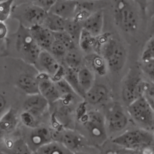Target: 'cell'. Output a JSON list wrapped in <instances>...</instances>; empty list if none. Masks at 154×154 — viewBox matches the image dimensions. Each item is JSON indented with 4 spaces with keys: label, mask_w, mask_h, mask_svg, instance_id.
<instances>
[{
    "label": "cell",
    "mask_w": 154,
    "mask_h": 154,
    "mask_svg": "<svg viewBox=\"0 0 154 154\" xmlns=\"http://www.w3.org/2000/svg\"><path fill=\"white\" fill-rule=\"evenodd\" d=\"M94 53L105 60L108 68L114 72L120 71L124 67L127 53L123 45L109 33H105L96 37Z\"/></svg>",
    "instance_id": "6da1fadb"
},
{
    "label": "cell",
    "mask_w": 154,
    "mask_h": 154,
    "mask_svg": "<svg viewBox=\"0 0 154 154\" xmlns=\"http://www.w3.org/2000/svg\"><path fill=\"white\" fill-rule=\"evenodd\" d=\"M113 17L116 25L125 33H134L138 28L139 14L132 1H115L113 5Z\"/></svg>",
    "instance_id": "7a4b0ae2"
},
{
    "label": "cell",
    "mask_w": 154,
    "mask_h": 154,
    "mask_svg": "<svg viewBox=\"0 0 154 154\" xmlns=\"http://www.w3.org/2000/svg\"><path fill=\"white\" fill-rule=\"evenodd\" d=\"M112 143L129 150L145 149L154 144V136L148 130L132 129L115 137Z\"/></svg>",
    "instance_id": "3957f363"
},
{
    "label": "cell",
    "mask_w": 154,
    "mask_h": 154,
    "mask_svg": "<svg viewBox=\"0 0 154 154\" xmlns=\"http://www.w3.org/2000/svg\"><path fill=\"white\" fill-rule=\"evenodd\" d=\"M15 47L19 57L24 62L34 65L42 49L32 37L29 29L19 25L16 33Z\"/></svg>",
    "instance_id": "277c9868"
},
{
    "label": "cell",
    "mask_w": 154,
    "mask_h": 154,
    "mask_svg": "<svg viewBox=\"0 0 154 154\" xmlns=\"http://www.w3.org/2000/svg\"><path fill=\"white\" fill-rule=\"evenodd\" d=\"M78 120L97 144H101L106 141L107 133L105 121L104 116L100 112L95 110L87 111L78 118Z\"/></svg>",
    "instance_id": "5b68a950"
},
{
    "label": "cell",
    "mask_w": 154,
    "mask_h": 154,
    "mask_svg": "<svg viewBox=\"0 0 154 154\" xmlns=\"http://www.w3.org/2000/svg\"><path fill=\"white\" fill-rule=\"evenodd\" d=\"M11 13L13 17L19 21V25L28 29L35 25H42L48 13L31 2L16 6L12 9Z\"/></svg>",
    "instance_id": "8992f818"
},
{
    "label": "cell",
    "mask_w": 154,
    "mask_h": 154,
    "mask_svg": "<svg viewBox=\"0 0 154 154\" xmlns=\"http://www.w3.org/2000/svg\"><path fill=\"white\" fill-rule=\"evenodd\" d=\"M132 119L143 129L154 127V111L144 97H140L127 106Z\"/></svg>",
    "instance_id": "52a82bcc"
},
{
    "label": "cell",
    "mask_w": 154,
    "mask_h": 154,
    "mask_svg": "<svg viewBox=\"0 0 154 154\" xmlns=\"http://www.w3.org/2000/svg\"><path fill=\"white\" fill-rule=\"evenodd\" d=\"M150 83L144 81L140 75L134 74L128 75L122 87V98L128 106L137 98L143 97Z\"/></svg>",
    "instance_id": "ba28073f"
},
{
    "label": "cell",
    "mask_w": 154,
    "mask_h": 154,
    "mask_svg": "<svg viewBox=\"0 0 154 154\" xmlns=\"http://www.w3.org/2000/svg\"><path fill=\"white\" fill-rule=\"evenodd\" d=\"M34 66L38 71L46 74L55 80L63 78L65 68L62 66L49 51L43 50L40 51Z\"/></svg>",
    "instance_id": "9c48e42d"
},
{
    "label": "cell",
    "mask_w": 154,
    "mask_h": 154,
    "mask_svg": "<svg viewBox=\"0 0 154 154\" xmlns=\"http://www.w3.org/2000/svg\"><path fill=\"white\" fill-rule=\"evenodd\" d=\"M104 118L106 129L111 132H118L128 124V117L124 108L119 102H113L106 109Z\"/></svg>",
    "instance_id": "30bf717a"
},
{
    "label": "cell",
    "mask_w": 154,
    "mask_h": 154,
    "mask_svg": "<svg viewBox=\"0 0 154 154\" xmlns=\"http://www.w3.org/2000/svg\"><path fill=\"white\" fill-rule=\"evenodd\" d=\"M52 131L53 141H58L73 153L85 146L86 140L80 134L72 130Z\"/></svg>",
    "instance_id": "8fae6325"
},
{
    "label": "cell",
    "mask_w": 154,
    "mask_h": 154,
    "mask_svg": "<svg viewBox=\"0 0 154 154\" xmlns=\"http://www.w3.org/2000/svg\"><path fill=\"white\" fill-rule=\"evenodd\" d=\"M39 94H41L49 104L60 100V96L57 89L55 82L49 75L38 72L36 75Z\"/></svg>",
    "instance_id": "7c38bea8"
},
{
    "label": "cell",
    "mask_w": 154,
    "mask_h": 154,
    "mask_svg": "<svg viewBox=\"0 0 154 154\" xmlns=\"http://www.w3.org/2000/svg\"><path fill=\"white\" fill-rule=\"evenodd\" d=\"M29 133L25 141L32 152H35L39 148L53 141L52 131L48 127L38 126Z\"/></svg>",
    "instance_id": "4fadbf2b"
},
{
    "label": "cell",
    "mask_w": 154,
    "mask_h": 154,
    "mask_svg": "<svg viewBox=\"0 0 154 154\" xmlns=\"http://www.w3.org/2000/svg\"><path fill=\"white\" fill-rule=\"evenodd\" d=\"M49 105L48 101L38 93L28 95L23 101V109L38 118L48 109Z\"/></svg>",
    "instance_id": "5bb4252c"
},
{
    "label": "cell",
    "mask_w": 154,
    "mask_h": 154,
    "mask_svg": "<svg viewBox=\"0 0 154 154\" xmlns=\"http://www.w3.org/2000/svg\"><path fill=\"white\" fill-rule=\"evenodd\" d=\"M104 14L102 10L93 11L81 22L82 28L91 36L97 37L102 34Z\"/></svg>",
    "instance_id": "9a60e30c"
},
{
    "label": "cell",
    "mask_w": 154,
    "mask_h": 154,
    "mask_svg": "<svg viewBox=\"0 0 154 154\" xmlns=\"http://www.w3.org/2000/svg\"><path fill=\"white\" fill-rule=\"evenodd\" d=\"M29 31L40 48L48 51L55 40L54 33L42 25H35L29 28Z\"/></svg>",
    "instance_id": "2e32d148"
},
{
    "label": "cell",
    "mask_w": 154,
    "mask_h": 154,
    "mask_svg": "<svg viewBox=\"0 0 154 154\" xmlns=\"http://www.w3.org/2000/svg\"><path fill=\"white\" fill-rule=\"evenodd\" d=\"M76 6L77 1L58 0L55 1L49 13L57 15L64 20L73 19Z\"/></svg>",
    "instance_id": "e0dca14e"
},
{
    "label": "cell",
    "mask_w": 154,
    "mask_h": 154,
    "mask_svg": "<svg viewBox=\"0 0 154 154\" xmlns=\"http://www.w3.org/2000/svg\"><path fill=\"white\" fill-rule=\"evenodd\" d=\"M109 90L106 86L103 84H94V85L85 93L84 100L91 104H100L106 100Z\"/></svg>",
    "instance_id": "ac0fdd59"
},
{
    "label": "cell",
    "mask_w": 154,
    "mask_h": 154,
    "mask_svg": "<svg viewBox=\"0 0 154 154\" xmlns=\"http://www.w3.org/2000/svg\"><path fill=\"white\" fill-rule=\"evenodd\" d=\"M18 123L16 111L10 108L0 118V138L13 132Z\"/></svg>",
    "instance_id": "d6986e66"
},
{
    "label": "cell",
    "mask_w": 154,
    "mask_h": 154,
    "mask_svg": "<svg viewBox=\"0 0 154 154\" xmlns=\"http://www.w3.org/2000/svg\"><path fill=\"white\" fill-rule=\"evenodd\" d=\"M16 85L27 95L39 93L36 75L34 76L28 73L22 74L17 78Z\"/></svg>",
    "instance_id": "ffe728a7"
},
{
    "label": "cell",
    "mask_w": 154,
    "mask_h": 154,
    "mask_svg": "<svg viewBox=\"0 0 154 154\" xmlns=\"http://www.w3.org/2000/svg\"><path fill=\"white\" fill-rule=\"evenodd\" d=\"M85 65L91 69L94 74L102 76L107 71V65L103 59L98 54L93 53L87 54L84 57Z\"/></svg>",
    "instance_id": "44dd1931"
},
{
    "label": "cell",
    "mask_w": 154,
    "mask_h": 154,
    "mask_svg": "<svg viewBox=\"0 0 154 154\" xmlns=\"http://www.w3.org/2000/svg\"><path fill=\"white\" fill-rule=\"evenodd\" d=\"M77 75L80 87L85 93L94 85L95 74L84 65L78 70Z\"/></svg>",
    "instance_id": "7402d4cb"
},
{
    "label": "cell",
    "mask_w": 154,
    "mask_h": 154,
    "mask_svg": "<svg viewBox=\"0 0 154 154\" xmlns=\"http://www.w3.org/2000/svg\"><path fill=\"white\" fill-rule=\"evenodd\" d=\"M65 22L64 19L48 12L42 25L52 33H57L64 30Z\"/></svg>",
    "instance_id": "603a6c76"
},
{
    "label": "cell",
    "mask_w": 154,
    "mask_h": 154,
    "mask_svg": "<svg viewBox=\"0 0 154 154\" xmlns=\"http://www.w3.org/2000/svg\"><path fill=\"white\" fill-rule=\"evenodd\" d=\"M35 153L36 154H74L61 143L56 141H52L44 145Z\"/></svg>",
    "instance_id": "cb8c5ba5"
},
{
    "label": "cell",
    "mask_w": 154,
    "mask_h": 154,
    "mask_svg": "<svg viewBox=\"0 0 154 154\" xmlns=\"http://www.w3.org/2000/svg\"><path fill=\"white\" fill-rule=\"evenodd\" d=\"M54 82L60 94V100L64 101V103L70 102L75 97V95H77L64 78L55 80Z\"/></svg>",
    "instance_id": "d4e9b609"
},
{
    "label": "cell",
    "mask_w": 154,
    "mask_h": 154,
    "mask_svg": "<svg viewBox=\"0 0 154 154\" xmlns=\"http://www.w3.org/2000/svg\"><path fill=\"white\" fill-rule=\"evenodd\" d=\"M1 150L7 154H32V153L25 141L22 139H17L7 144V147Z\"/></svg>",
    "instance_id": "484cf974"
},
{
    "label": "cell",
    "mask_w": 154,
    "mask_h": 154,
    "mask_svg": "<svg viewBox=\"0 0 154 154\" xmlns=\"http://www.w3.org/2000/svg\"><path fill=\"white\" fill-rule=\"evenodd\" d=\"M77 71H78L73 70L66 67L65 68V72L63 78L69 83L74 92L77 94V95L84 99L85 93L82 91L80 87L78 79Z\"/></svg>",
    "instance_id": "4316f807"
},
{
    "label": "cell",
    "mask_w": 154,
    "mask_h": 154,
    "mask_svg": "<svg viewBox=\"0 0 154 154\" xmlns=\"http://www.w3.org/2000/svg\"><path fill=\"white\" fill-rule=\"evenodd\" d=\"M82 30V26L81 22L76 21L73 18L66 20L64 31L72 37L77 45Z\"/></svg>",
    "instance_id": "83f0119b"
},
{
    "label": "cell",
    "mask_w": 154,
    "mask_h": 154,
    "mask_svg": "<svg viewBox=\"0 0 154 154\" xmlns=\"http://www.w3.org/2000/svg\"><path fill=\"white\" fill-rule=\"evenodd\" d=\"M96 43V37L91 36L89 33L82 28L78 45L88 54L94 53Z\"/></svg>",
    "instance_id": "f1b7e54d"
},
{
    "label": "cell",
    "mask_w": 154,
    "mask_h": 154,
    "mask_svg": "<svg viewBox=\"0 0 154 154\" xmlns=\"http://www.w3.org/2000/svg\"><path fill=\"white\" fill-rule=\"evenodd\" d=\"M66 67L78 71L82 65V58L77 49L68 51L64 57Z\"/></svg>",
    "instance_id": "f546056e"
},
{
    "label": "cell",
    "mask_w": 154,
    "mask_h": 154,
    "mask_svg": "<svg viewBox=\"0 0 154 154\" xmlns=\"http://www.w3.org/2000/svg\"><path fill=\"white\" fill-rule=\"evenodd\" d=\"M55 40L62 43L66 50L70 51L72 50L77 49V45L72 39V37L64 30L60 32L53 33Z\"/></svg>",
    "instance_id": "4dcf8cb0"
},
{
    "label": "cell",
    "mask_w": 154,
    "mask_h": 154,
    "mask_svg": "<svg viewBox=\"0 0 154 154\" xmlns=\"http://www.w3.org/2000/svg\"><path fill=\"white\" fill-rule=\"evenodd\" d=\"M140 68L144 75L154 84V59L141 60Z\"/></svg>",
    "instance_id": "1f68e13d"
},
{
    "label": "cell",
    "mask_w": 154,
    "mask_h": 154,
    "mask_svg": "<svg viewBox=\"0 0 154 154\" xmlns=\"http://www.w3.org/2000/svg\"><path fill=\"white\" fill-rule=\"evenodd\" d=\"M13 1H0V22H4L10 16Z\"/></svg>",
    "instance_id": "d6a6232c"
},
{
    "label": "cell",
    "mask_w": 154,
    "mask_h": 154,
    "mask_svg": "<svg viewBox=\"0 0 154 154\" xmlns=\"http://www.w3.org/2000/svg\"><path fill=\"white\" fill-rule=\"evenodd\" d=\"M20 119L23 124L28 128L33 129L38 126V118L28 112L23 111L20 115Z\"/></svg>",
    "instance_id": "836d02e7"
},
{
    "label": "cell",
    "mask_w": 154,
    "mask_h": 154,
    "mask_svg": "<svg viewBox=\"0 0 154 154\" xmlns=\"http://www.w3.org/2000/svg\"><path fill=\"white\" fill-rule=\"evenodd\" d=\"M48 51L55 58H64L67 52V50L62 43L55 40L52 43Z\"/></svg>",
    "instance_id": "e575fe53"
},
{
    "label": "cell",
    "mask_w": 154,
    "mask_h": 154,
    "mask_svg": "<svg viewBox=\"0 0 154 154\" xmlns=\"http://www.w3.org/2000/svg\"><path fill=\"white\" fill-rule=\"evenodd\" d=\"M154 59V36L150 39L146 43L141 54V60Z\"/></svg>",
    "instance_id": "d590c367"
},
{
    "label": "cell",
    "mask_w": 154,
    "mask_h": 154,
    "mask_svg": "<svg viewBox=\"0 0 154 154\" xmlns=\"http://www.w3.org/2000/svg\"><path fill=\"white\" fill-rule=\"evenodd\" d=\"M31 3L41 8L46 13H48L53 5L54 4L55 0H34L31 1Z\"/></svg>",
    "instance_id": "8d00e7d4"
},
{
    "label": "cell",
    "mask_w": 154,
    "mask_h": 154,
    "mask_svg": "<svg viewBox=\"0 0 154 154\" xmlns=\"http://www.w3.org/2000/svg\"><path fill=\"white\" fill-rule=\"evenodd\" d=\"M9 109L6 97L0 93V118Z\"/></svg>",
    "instance_id": "74e56055"
},
{
    "label": "cell",
    "mask_w": 154,
    "mask_h": 154,
    "mask_svg": "<svg viewBox=\"0 0 154 154\" xmlns=\"http://www.w3.org/2000/svg\"><path fill=\"white\" fill-rule=\"evenodd\" d=\"M146 12L150 16V17L154 15V0L147 1Z\"/></svg>",
    "instance_id": "f35d334b"
},
{
    "label": "cell",
    "mask_w": 154,
    "mask_h": 154,
    "mask_svg": "<svg viewBox=\"0 0 154 154\" xmlns=\"http://www.w3.org/2000/svg\"><path fill=\"white\" fill-rule=\"evenodd\" d=\"M8 33L7 27L5 22H0V40L4 39Z\"/></svg>",
    "instance_id": "ab89813d"
},
{
    "label": "cell",
    "mask_w": 154,
    "mask_h": 154,
    "mask_svg": "<svg viewBox=\"0 0 154 154\" xmlns=\"http://www.w3.org/2000/svg\"><path fill=\"white\" fill-rule=\"evenodd\" d=\"M148 33L150 37L154 36V15L150 17L148 25Z\"/></svg>",
    "instance_id": "60d3db41"
},
{
    "label": "cell",
    "mask_w": 154,
    "mask_h": 154,
    "mask_svg": "<svg viewBox=\"0 0 154 154\" xmlns=\"http://www.w3.org/2000/svg\"><path fill=\"white\" fill-rule=\"evenodd\" d=\"M74 154H88V153L83 152H75Z\"/></svg>",
    "instance_id": "b9f144b4"
},
{
    "label": "cell",
    "mask_w": 154,
    "mask_h": 154,
    "mask_svg": "<svg viewBox=\"0 0 154 154\" xmlns=\"http://www.w3.org/2000/svg\"><path fill=\"white\" fill-rule=\"evenodd\" d=\"M0 154H7V153H6L5 152H4L1 149H0Z\"/></svg>",
    "instance_id": "7bdbcfd3"
},
{
    "label": "cell",
    "mask_w": 154,
    "mask_h": 154,
    "mask_svg": "<svg viewBox=\"0 0 154 154\" xmlns=\"http://www.w3.org/2000/svg\"><path fill=\"white\" fill-rule=\"evenodd\" d=\"M0 1H1V0H0Z\"/></svg>",
    "instance_id": "ee69618b"
}]
</instances>
